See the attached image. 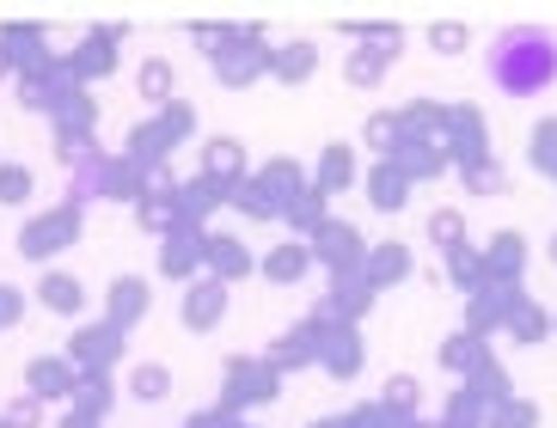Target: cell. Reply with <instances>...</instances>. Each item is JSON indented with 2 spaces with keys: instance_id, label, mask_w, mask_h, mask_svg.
Listing matches in <instances>:
<instances>
[{
  "instance_id": "6da1fadb",
  "label": "cell",
  "mask_w": 557,
  "mask_h": 428,
  "mask_svg": "<svg viewBox=\"0 0 557 428\" xmlns=\"http://www.w3.org/2000/svg\"><path fill=\"white\" fill-rule=\"evenodd\" d=\"M484 67H491L496 92H508V99H540L557 80V37L540 32V25H508L491 43Z\"/></svg>"
}]
</instances>
